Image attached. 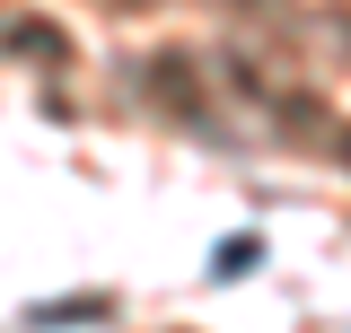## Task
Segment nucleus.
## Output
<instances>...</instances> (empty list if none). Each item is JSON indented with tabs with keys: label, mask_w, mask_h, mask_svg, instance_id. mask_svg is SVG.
Wrapping results in <instances>:
<instances>
[{
	"label": "nucleus",
	"mask_w": 351,
	"mask_h": 333,
	"mask_svg": "<svg viewBox=\"0 0 351 333\" xmlns=\"http://www.w3.org/2000/svg\"><path fill=\"white\" fill-rule=\"evenodd\" d=\"M88 316H114V298H106V290H80V298H44V307H27V325H44V333L88 325Z\"/></svg>",
	"instance_id": "1"
},
{
	"label": "nucleus",
	"mask_w": 351,
	"mask_h": 333,
	"mask_svg": "<svg viewBox=\"0 0 351 333\" xmlns=\"http://www.w3.org/2000/svg\"><path fill=\"white\" fill-rule=\"evenodd\" d=\"M9 53H44V62H62L71 44H62V27H44V18H27V27H9Z\"/></svg>",
	"instance_id": "2"
},
{
	"label": "nucleus",
	"mask_w": 351,
	"mask_h": 333,
	"mask_svg": "<svg viewBox=\"0 0 351 333\" xmlns=\"http://www.w3.org/2000/svg\"><path fill=\"white\" fill-rule=\"evenodd\" d=\"M149 88H158V97H167L176 114H202V97H193V79H184V71H176V62H149Z\"/></svg>",
	"instance_id": "3"
},
{
	"label": "nucleus",
	"mask_w": 351,
	"mask_h": 333,
	"mask_svg": "<svg viewBox=\"0 0 351 333\" xmlns=\"http://www.w3.org/2000/svg\"><path fill=\"white\" fill-rule=\"evenodd\" d=\"M263 263V237H228V246L211 254V281H237V272H255Z\"/></svg>",
	"instance_id": "4"
},
{
	"label": "nucleus",
	"mask_w": 351,
	"mask_h": 333,
	"mask_svg": "<svg viewBox=\"0 0 351 333\" xmlns=\"http://www.w3.org/2000/svg\"><path fill=\"white\" fill-rule=\"evenodd\" d=\"M106 9H149V0H106Z\"/></svg>",
	"instance_id": "5"
},
{
	"label": "nucleus",
	"mask_w": 351,
	"mask_h": 333,
	"mask_svg": "<svg viewBox=\"0 0 351 333\" xmlns=\"http://www.w3.org/2000/svg\"><path fill=\"white\" fill-rule=\"evenodd\" d=\"M343 149H351V140H343Z\"/></svg>",
	"instance_id": "6"
}]
</instances>
